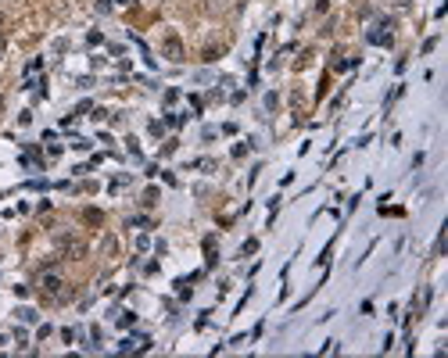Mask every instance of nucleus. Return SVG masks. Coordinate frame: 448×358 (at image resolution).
I'll list each match as a JSON object with an SVG mask.
<instances>
[{
    "instance_id": "f03ea898",
    "label": "nucleus",
    "mask_w": 448,
    "mask_h": 358,
    "mask_svg": "<svg viewBox=\"0 0 448 358\" xmlns=\"http://www.w3.org/2000/svg\"><path fill=\"white\" fill-rule=\"evenodd\" d=\"M40 287H43V297H57V294H61V276H43V283H40Z\"/></svg>"
},
{
    "instance_id": "20e7f679",
    "label": "nucleus",
    "mask_w": 448,
    "mask_h": 358,
    "mask_svg": "<svg viewBox=\"0 0 448 358\" xmlns=\"http://www.w3.org/2000/svg\"><path fill=\"white\" fill-rule=\"evenodd\" d=\"M0 25H4V11H0Z\"/></svg>"
},
{
    "instance_id": "7ed1b4c3",
    "label": "nucleus",
    "mask_w": 448,
    "mask_h": 358,
    "mask_svg": "<svg viewBox=\"0 0 448 358\" xmlns=\"http://www.w3.org/2000/svg\"><path fill=\"white\" fill-rule=\"evenodd\" d=\"M18 319H22V322H36V312H33V308H22Z\"/></svg>"
},
{
    "instance_id": "f257e3e1",
    "label": "nucleus",
    "mask_w": 448,
    "mask_h": 358,
    "mask_svg": "<svg viewBox=\"0 0 448 358\" xmlns=\"http://www.w3.org/2000/svg\"><path fill=\"white\" fill-rule=\"evenodd\" d=\"M161 50H165L169 61H183V43H179L176 33H165V40H161Z\"/></svg>"
}]
</instances>
